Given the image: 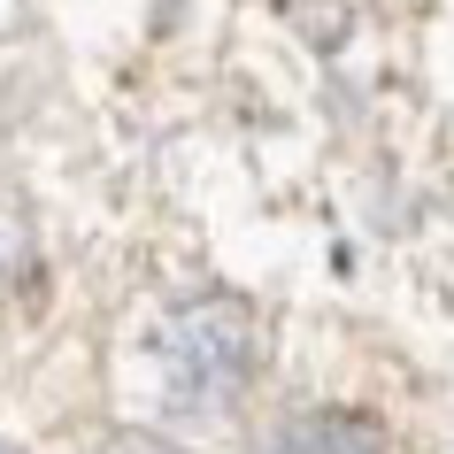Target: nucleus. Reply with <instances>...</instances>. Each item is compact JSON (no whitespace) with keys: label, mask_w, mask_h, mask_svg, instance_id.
Listing matches in <instances>:
<instances>
[{"label":"nucleus","mask_w":454,"mask_h":454,"mask_svg":"<svg viewBox=\"0 0 454 454\" xmlns=\"http://www.w3.org/2000/svg\"><path fill=\"white\" fill-rule=\"evenodd\" d=\"M154 355H162V385L177 408H223L254 378V316L247 301H192L162 324L154 339Z\"/></svg>","instance_id":"obj_1"},{"label":"nucleus","mask_w":454,"mask_h":454,"mask_svg":"<svg viewBox=\"0 0 454 454\" xmlns=\"http://www.w3.org/2000/svg\"><path fill=\"white\" fill-rule=\"evenodd\" d=\"M262 454H385V431L362 416H309V424H286Z\"/></svg>","instance_id":"obj_2"},{"label":"nucleus","mask_w":454,"mask_h":454,"mask_svg":"<svg viewBox=\"0 0 454 454\" xmlns=\"http://www.w3.org/2000/svg\"><path fill=\"white\" fill-rule=\"evenodd\" d=\"M31 278H39L31 223H24V208H8V200H0V293H24Z\"/></svg>","instance_id":"obj_3"},{"label":"nucleus","mask_w":454,"mask_h":454,"mask_svg":"<svg viewBox=\"0 0 454 454\" xmlns=\"http://www.w3.org/2000/svg\"><path fill=\"white\" fill-rule=\"evenodd\" d=\"M100 454H185V447H169V439H154V431H116Z\"/></svg>","instance_id":"obj_4"},{"label":"nucleus","mask_w":454,"mask_h":454,"mask_svg":"<svg viewBox=\"0 0 454 454\" xmlns=\"http://www.w3.org/2000/svg\"><path fill=\"white\" fill-rule=\"evenodd\" d=\"M0 454H8V447H0Z\"/></svg>","instance_id":"obj_5"}]
</instances>
